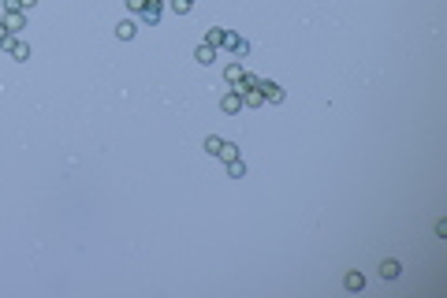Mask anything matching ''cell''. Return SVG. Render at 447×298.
Returning a JSON list of instances; mask_svg holds the SVG:
<instances>
[{
    "mask_svg": "<svg viewBox=\"0 0 447 298\" xmlns=\"http://www.w3.org/2000/svg\"><path fill=\"white\" fill-rule=\"evenodd\" d=\"M257 90H261V97H265V101H272V104L283 101V90H279L276 82H257Z\"/></svg>",
    "mask_w": 447,
    "mask_h": 298,
    "instance_id": "cell-1",
    "label": "cell"
},
{
    "mask_svg": "<svg viewBox=\"0 0 447 298\" xmlns=\"http://www.w3.org/2000/svg\"><path fill=\"white\" fill-rule=\"evenodd\" d=\"M4 45L11 49V56H15V60H26V56H30V45H26V41H15V37H8Z\"/></svg>",
    "mask_w": 447,
    "mask_h": 298,
    "instance_id": "cell-2",
    "label": "cell"
},
{
    "mask_svg": "<svg viewBox=\"0 0 447 298\" xmlns=\"http://www.w3.org/2000/svg\"><path fill=\"white\" fill-rule=\"evenodd\" d=\"M205 45H212V49H216V45H228V30H220V26H212L209 34H205Z\"/></svg>",
    "mask_w": 447,
    "mask_h": 298,
    "instance_id": "cell-3",
    "label": "cell"
},
{
    "mask_svg": "<svg viewBox=\"0 0 447 298\" xmlns=\"http://www.w3.org/2000/svg\"><path fill=\"white\" fill-rule=\"evenodd\" d=\"M194 60H198V64H205V67H209L212 60H216V49H212V45H198V52H194Z\"/></svg>",
    "mask_w": 447,
    "mask_h": 298,
    "instance_id": "cell-4",
    "label": "cell"
},
{
    "mask_svg": "<svg viewBox=\"0 0 447 298\" xmlns=\"http://www.w3.org/2000/svg\"><path fill=\"white\" fill-rule=\"evenodd\" d=\"M157 19H161V8H157V4H153V0H145V8H142V23H157Z\"/></svg>",
    "mask_w": 447,
    "mask_h": 298,
    "instance_id": "cell-5",
    "label": "cell"
},
{
    "mask_svg": "<svg viewBox=\"0 0 447 298\" xmlns=\"http://www.w3.org/2000/svg\"><path fill=\"white\" fill-rule=\"evenodd\" d=\"M220 108H224V112H239V108H242V97H239V94H224Z\"/></svg>",
    "mask_w": 447,
    "mask_h": 298,
    "instance_id": "cell-6",
    "label": "cell"
},
{
    "mask_svg": "<svg viewBox=\"0 0 447 298\" xmlns=\"http://www.w3.org/2000/svg\"><path fill=\"white\" fill-rule=\"evenodd\" d=\"M116 34H119V37H123V41H131V37H135V34H138V26H135V23H131V19H123V23H119V26H116Z\"/></svg>",
    "mask_w": 447,
    "mask_h": 298,
    "instance_id": "cell-7",
    "label": "cell"
},
{
    "mask_svg": "<svg viewBox=\"0 0 447 298\" xmlns=\"http://www.w3.org/2000/svg\"><path fill=\"white\" fill-rule=\"evenodd\" d=\"M380 276H384V280H395V276H399V261H391V257H388V261H380Z\"/></svg>",
    "mask_w": 447,
    "mask_h": 298,
    "instance_id": "cell-8",
    "label": "cell"
},
{
    "mask_svg": "<svg viewBox=\"0 0 447 298\" xmlns=\"http://www.w3.org/2000/svg\"><path fill=\"white\" fill-rule=\"evenodd\" d=\"M365 287V276L362 272H346V291H362Z\"/></svg>",
    "mask_w": 447,
    "mask_h": 298,
    "instance_id": "cell-9",
    "label": "cell"
},
{
    "mask_svg": "<svg viewBox=\"0 0 447 298\" xmlns=\"http://www.w3.org/2000/svg\"><path fill=\"white\" fill-rule=\"evenodd\" d=\"M242 75H246V71L239 67V64H228V71H224V78H228V82H242Z\"/></svg>",
    "mask_w": 447,
    "mask_h": 298,
    "instance_id": "cell-10",
    "label": "cell"
},
{
    "mask_svg": "<svg viewBox=\"0 0 447 298\" xmlns=\"http://www.w3.org/2000/svg\"><path fill=\"white\" fill-rule=\"evenodd\" d=\"M190 8H194V0H172V11H175V15H186Z\"/></svg>",
    "mask_w": 447,
    "mask_h": 298,
    "instance_id": "cell-11",
    "label": "cell"
},
{
    "mask_svg": "<svg viewBox=\"0 0 447 298\" xmlns=\"http://www.w3.org/2000/svg\"><path fill=\"white\" fill-rule=\"evenodd\" d=\"M235 153H239V145H231V142L220 145V157H224V161H235Z\"/></svg>",
    "mask_w": 447,
    "mask_h": 298,
    "instance_id": "cell-12",
    "label": "cell"
},
{
    "mask_svg": "<svg viewBox=\"0 0 447 298\" xmlns=\"http://www.w3.org/2000/svg\"><path fill=\"white\" fill-rule=\"evenodd\" d=\"M228 171H231V175H235V179H242L246 164H242V161H228Z\"/></svg>",
    "mask_w": 447,
    "mask_h": 298,
    "instance_id": "cell-13",
    "label": "cell"
},
{
    "mask_svg": "<svg viewBox=\"0 0 447 298\" xmlns=\"http://www.w3.org/2000/svg\"><path fill=\"white\" fill-rule=\"evenodd\" d=\"M220 145H224V142H220L216 134H209V138H205V149H209V153H220Z\"/></svg>",
    "mask_w": 447,
    "mask_h": 298,
    "instance_id": "cell-14",
    "label": "cell"
},
{
    "mask_svg": "<svg viewBox=\"0 0 447 298\" xmlns=\"http://www.w3.org/2000/svg\"><path fill=\"white\" fill-rule=\"evenodd\" d=\"M23 23H26V19L19 15V11H11V15H8V26H11V30H23Z\"/></svg>",
    "mask_w": 447,
    "mask_h": 298,
    "instance_id": "cell-15",
    "label": "cell"
},
{
    "mask_svg": "<svg viewBox=\"0 0 447 298\" xmlns=\"http://www.w3.org/2000/svg\"><path fill=\"white\" fill-rule=\"evenodd\" d=\"M246 49H250V45H246L242 37H235V41H231V52H235V56H246Z\"/></svg>",
    "mask_w": 447,
    "mask_h": 298,
    "instance_id": "cell-16",
    "label": "cell"
},
{
    "mask_svg": "<svg viewBox=\"0 0 447 298\" xmlns=\"http://www.w3.org/2000/svg\"><path fill=\"white\" fill-rule=\"evenodd\" d=\"M127 8H131V11H142V8H145V0H127Z\"/></svg>",
    "mask_w": 447,
    "mask_h": 298,
    "instance_id": "cell-17",
    "label": "cell"
},
{
    "mask_svg": "<svg viewBox=\"0 0 447 298\" xmlns=\"http://www.w3.org/2000/svg\"><path fill=\"white\" fill-rule=\"evenodd\" d=\"M4 8H8V11H19L23 4H19V0H4Z\"/></svg>",
    "mask_w": 447,
    "mask_h": 298,
    "instance_id": "cell-18",
    "label": "cell"
},
{
    "mask_svg": "<svg viewBox=\"0 0 447 298\" xmlns=\"http://www.w3.org/2000/svg\"><path fill=\"white\" fill-rule=\"evenodd\" d=\"M4 41H8V26L0 23V45H4Z\"/></svg>",
    "mask_w": 447,
    "mask_h": 298,
    "instance_id": "cell-19",
    "label": "cell"
},
{
    "mask_svg": "<svg viewBox=\"0 0 447 298\" xmlns=\"http://www.w3.org/2000/svg\"><path fill=\"white\" fill-rule=\"evenodd\" d=\"M19 4H23V8H34V4H37V0H19Z\"/></svg>",
    "mask_w": 447,
    "mask_h": 298,
    "instance_id": "cell-20",
    "label": "cell"
}]
</instances>
